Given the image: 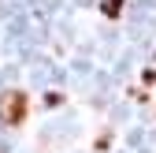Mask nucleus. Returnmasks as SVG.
Wrapping results in <instances>:
<instances>
[{"mask_svg": "<svg viewBox=\"0 0 156 153\" xmlns=\"http://www.w3.org/2000/svg\"><path fill=\"white\" fill-rule=\"evenodd\" d=\"M119 11H123V0H104V15L108 19H115Z\"/></svg>", "mask_w": 156, "mask_h": 153, "instance_id": "2", "label": "nucleus"}, {"mask_svg": "<svg viewBox=\"0 0 156 153\" xmlns=\"http://www.w3.org/2000/svg\"><path fill=\"white\" fill-rule=\"evenodd\" d=\"M26 112H30V101H26L23 90H8V93H0V123L19 127V123L26 120Z\"/></svg>", "mask_w": 156, "mask_h": 153, "instance_id": "1", "label": "nucleus"}]
</instances>
